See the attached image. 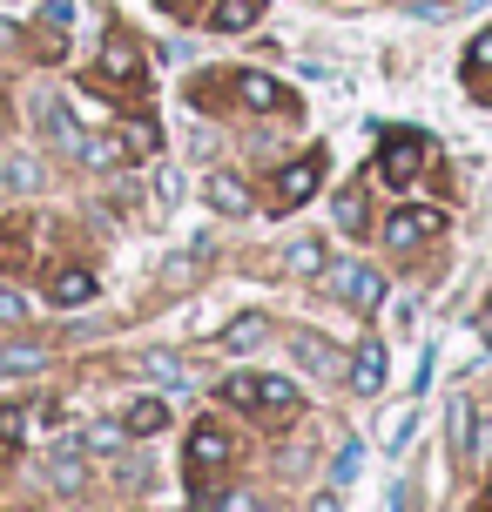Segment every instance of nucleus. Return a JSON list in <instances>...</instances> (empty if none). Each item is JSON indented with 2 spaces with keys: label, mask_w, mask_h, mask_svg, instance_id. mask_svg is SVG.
<instances>
[{
  "label": "nucleus",
  "mask_w": 492,
  "mask_h": 512,
  "mask_svg": "<svg viewBox=\"0 0 492 512\" xmlns=\"http://www.w3.org/2000/svg\"><path fill=\"white\" fill-rule=\"evenodd\" d=\"M418 169H425V135L418 128H378V169L371 176L385 189H412Z\"/></svg>",
  "instance_id": "nucleus-1"
},
{
  "label": "nucleus",
  "mask_w": 492,
  "mask_h": 512,
  "mask_svg": "<svg viewBox=\"0 0 492 512\" xmlns=\"http://www.w3.org/2000/svg\"><path fill=\"white\" fill-rule=\"evenodd\" d=\"M317 277H324V290H331L337 304H351V310H378L385 304V277L364 270V263H324Z\"/></svg>",
  "instance_id": "nucleus-2"
},
{
  "label": "nucleus",
  "mask_w": 492,
  "mask_h": 512,
  "mask_svg": "<svg viewBox=\"0 0 492 512\" xmlns=\"http://www.w3.org/2000/svg\"><path fill=\"white\" fill-rule=\"evenodd\" d=\"M102 75L115 81V88H142V81H149L135 34H122V27H108V34H102Z\"/></svg>",
  "instance_id": "nucleus-3"
},
{
  "label": "nucleus",
  "mask_w": 492,
  "mask_h": 512,
  "mask_svg": "<svg viewBox=\"0 0 492 512\" xmlns=\"http://www.w3.org/2000/svg\"><path fill=\"white\" fill-rule=\"evenodd\" d=\"M317 182H324V155H304V162H290L284 176H277V196H270V209L284 216V209H304L317 196Z\"/></svg>",
  "instance_id": "nucleus-4"
},
{
  "label": "nucleus",
  "mask_w": 492,
  "mask_h": 512,
  "mask_svg": "<svg viewBox=\"0 0 492 512\" xmlns=\"http://www.w3.org/2000/svg\"><path fill=\"white\" fill-rule=\"evenodd\" d=\"M439 230H445V216L432 203H405L385 216V243H398V250H412V243H425V236H439Z\"/></svg>",
  "instance_id": "nucleus-5"
},
{
  "label": "nucleus",
  "mask_w": 492,
  "mask_h": 512,
  "mask_svg": "<svg viewBox=\"0 0 492 512\" xmlns=\"http://www.w3.org/2000/svg\"><path fill=\"white\" fill-rule=\"evenodd\" d=\"M223 465H230V438L216 432V425H196L189 432V479L209 486V472H223Z\"/></svg>",
  "instance_id": "nucleus-6"
},
{
  "label": "nucleus",
  "mask_w": 492,
  "mask_h": 512,
  "mask_svg": "<svg viewBox=\"0 0 492 512\" xmlns=\"http://www.w3.org/2000/svg\"><path fill=\"white\" fill-rule=\"evenodd\" d=\"M203 203L216 209V216H250V209H257V196L243 189V176H230V169H216V176L203 182Z\"/></svg>",
  "instance_id": "nucleus-7"
},
{
  "label": "nucleus",
  "mask_w": 492,
  "mask_h": 512,
  "mask_svg": "<svg viewBox=\"0 0 492 512\" xmlns=\"http://www.w3.org/2000/svg\"><path fill=\"white\" fill-rule=\"evenodd\" d=\"M385 378H391V351L385 344H358V358H351V391H358V398H378Z\"/></svg>",
  "instance_id": "nucleus-8"
},
{
  "label": "nucleus",
  "mask_w": 492,
  "mask_h": 512,
  "mask_svg": "<svg viewBox=\"0 0 492 512\" xmlns=\"http://www.w3.org/2000/svg\"><path fill=\"white\" fill-rule=\"evenodd\" d=\"M34 122H41V135H48V142H61V149H75V142H81L75 115H68V108L54 102L48 88H41V95H34Z\"/></svg>",
  "instance_id": "nucleus-9"
},
{
  "label": "nucleus",
  "mask_w": 492,
  "mask_h": 512,
  "mask_svg": "<svg viewBox=\"0 0 492 512\" xmlns=\"http://www.w3.org/2000/svg\"><path fill=\"white\" fill-rule=\"evenodd\" d=\"M209 256H216V236H196L189 250L162 256V283H189V277H203V270H209Z\"/></svg>",
  "instance_id": "nucleus-10"
},
{
  "label": "nucleus",
  "mask_w": 492,
  "mask_h": 512,
  "mask_svg": "<svg viewBox=\"0 0 492 512\" xmlns=\"http://www.w3.org/2000/svg\"><path fill=\"white\" fill-rule=\"evenodd\" d=\"M54 364L48 344H0V378H41Z\"/></svg>",
  "instance_id": "nucleus-11"
},
{
  "label": "nucleus",
  "mask_w": 492,
  "mask_h": 512,
  "mask_svg": "<svg viewBox=\"0 0 492 512\" xmlns=\"http://www.w3.org/2000/svg\"><path fill=\"white\" fill-rule=\"evenodd\" d=\"M445 432H452V452H459V459H479V411H472V398H452Z\"/></svg>",
  "instance_id": "nucleus-12"
},
{
  "label": "nucleus",
  "mask_w": 492,
  "mask_h": 512,
  "mask_svg": "<svg viewBox=\"0 0 492 512\" xmlns=\"http://www.w3.org/2000/svg\"><path fill=\"white\" fill-rule=\"evenodd\" d=\"M257 21H263V0H216L209 7V27L216 34H250Z\"/></svg>",
  "instance_id": "nucleus-13"
},
{
  "label": "nucleus",
  "mask_w": 492,
  "mask_h": 512,
  "mask_svg": "<svg viewBox=\"0 0 492 512\" xmlns=\"http://www.w3.org/2000/svg\"><path fill=\"white\" fill-rule=\"evenodd\" d=\"M236 102L243 108H284V81L257 75V68H236Z\"/></svg>",
  "instance_id": "nucleus-14"
},
{
  "label": "nucleus",
  "mask_w": 492,
  "mask_h": 512,
  "mask_svg": "<svg viewBox=\"0 0 492 512\" xmlns=\"http://www.w3.org/2000/svg\"><path fill=\"white\" fill-rule=\"evenodd\" d=\"M263 337H270V317H257V310H250V317H236L230 331L216 337V351H230V358H250Z\"/></svg>",
  "instance_id": "nucleus-15"
},
{
  "label": "nucleus",
  "mask_w": 492,
  "mask_h": 512,
  "mask_svg": "<svg viewBox=\"0 0 492 512\" xmlns=\"http://www.w3.org/2000/svg\"><path fill=\"white\" fill-rule=\"evenodd\" d=\"M115 142H122V155H129V162H149V155L162 149V135H156V122H149V115H129V122L115 128Z\"/></svg>",
  "instance_id": "nucleus-16"
},
{
  "label": "nucleus",
  "mask_w": 492,
  "mask_h": 512,
  "mask_svg": "<svg viewBox=\"0 0 492 512\" xmlns=\"http://www.w3.org/2000/svg\"><path fill=\"white\" fill-rule=\"evenodd\" d=\"M162 425H169V398H135V405L122 411V432L129 438H156Z\"/></svg>",
  "instance_id": "nucleus-17"
},
{
  "label": "nucleus",
  "mask_w": 492,
  "mask_h": 512,
  "mask_svg": "<svg viewBox=\"0 0 492 512\" xmlns=\"http://www.w3.org/2000/svg\"><path fill=\"white\" fill-rule=\"evenodd\" d=\"M48 297H54V310H81V304H95V277L88 270H61L48 283Z\"/></svg>",
  "instance_id": "nucleus-18"
},
{
  "label": "nucleus",
  "mask_w": 492,
  "mask_h": 512,
  "mask_svg": "<svg viewBox=\"0 0 492 512\" xmlns=\"http://www.w3.org/2000/svg\"><path fill=\"white\" fill-rule=\"evenodd\" d=\"M81 452H88L81 438H68V445H54V459H48V479H54L61 492H81V479H88V472H81Z\"/></svg>",
  "instance_id": "nucleus-19"
},
{
  "label": "nucleus",
  "mask_w": 492,
  "mask_h": 512,
  "mask_svg": "<svg viewBox=\"0 0 492 512\" xmlns=\"http://www.w3.org/2000/svg\"><path fill=\"white\" fill-rule=\"evenodd\" d=\"M337 223H344V236H364V223H371V196H364V182L337 189Z\"/></svg>",
  "instance_id": "nucleus-20"
},
{
  "label": "nucleus",
  "mask_w": 492,
  "mask_h": 512,
  "mask_svg": "<svg viewBox=\"0 0 492 512\" xmlns=\"http://www.w3.org/2000/svg\"><path fill=\"white\" fill-rule=\"evenodd\" d=\"M75 155L88 162V169H122V162H129L115 135H81V142H75Z\"/></svg>",
  "instance_id": "nucleus-21"
},
{
  "label": "nucleus",
  "mask_w": 492,
  "mask_h": 512,
  "mask_svg": "<svg viewBox=\"0 0 492 512\" xmlns=\"http://www.w3.org/2000/svg\"><path fill=\"white\" fill-rule=\"evenodd\" d=\"M34 21H41V41L61 54V41H68V21H75V0H48V7H41Z\"/></svg>",
  "instance_id": "nucleus-22"
},
{
  "label": "nucleus",
  "mask_w": 492,
  "mask_h": 512,
  "mask_svg": "<svg viewBox=\"0 0 492 512\" xmlns=\"http://www.w3.org/2000/svg\"><path fill=\"white\" fill-rule=\"evenodd\" d=\"M223 398H230L236 411H263V378L257 371H230V378H223Z\"/></svg>",
  "instance_id": "nucleus-23"
},
{
  "label": "nucleus",
  "mask_w": 492,
  "mask_h": 512,
  "mask_svg": "<svg viewBox=\"0 0 492 512\" xmlns=\"http://www.w3.org/2000/svg\"><path fill=\"white\" fill-rule=\"evenodd\" d=\"M284 270H297V277H317V270H324V243H317V236L290 243V250H284Z\"/></svg>",
  "instance_id": "nucleus-24"
},
{
  "label": "nucleus",
  "mask_w": 492,
  "mask_h": 512,
  "mask_svg": "<svg viewBox=\"0 0 492 512\" xmlns=\"http://www.w3.org/2000/svg\"><path fill=\"white\" fill-rule=\"evenodd\" d=\"M7 182H14V189H41V182H48V169H41L34 155H7Z\"/></svg>",
  "instance_id": "nucleus-25"
},
{
  "label": "nucleus",
  "mask_w": 492,
  "mask_h": 512,
  "mask_svg": "<svg viewBox=\"0 0 492 512\" xmlns=\"http://www.w3.org/2000/svg\"><path fill=\"white\" fill-rule=\"evenodd\" d=\"M142 371H149V378H162V384H182V378H189V364L169 358V351H149V358H142Z\"/></svg>",
  "instance_id": "nucleus-26"
},
{
  "label": "nucleus",
  "mask_w": 492,
  "mask_h": 512,
  "mask_svg": "<svg viewBox=\"0 0 492 512\" xmlns=\"http://www.w3.org/2000/svg\"><path fill=\"white\" fill-rule=\"evenodd\" d=\"M297 358L311 364V371H337V351L324 344V337H297Z\"/></svg>",
  "instance_id": "nucleus-27"
},
{
  "label": "nucleus",
  "mask_w": 492,
  "mask_h": 512,
  "mask_svg": "<svg viewBox=\"0 0 492 512\" xmlns=\"http://www.w3.org/2000/svg\"><path fill=\"white\" fill-rule=\"evenodd\" d=\"M297 405V384L290 378H263V411H290Z\"/></svg>",
  "instance_id": "nucleus-28"
},
{
  "label": "nucleus",
  "mask_w": 492,
  "mask_h": 512,
  "mask_svg": "<svg viewBox=\"0 0 492 512\" xmlns=\"http://www.w3.org/2000/svg\"><path fill=\"white\" fill-rule=\"evenodd\" d=\"M27 317H34V304H27L21 290H0V324L14 331V324H27Z\"/></svg>",
  "instance_id": "nucleus-29"
},
{
  "label": "nucleus",
  "mask_w": 492,
  "mask_h": 512,
  "mask_svg": "<svg viewBox=\"0 0 492 512\" xmlns=\"http://www.w3.org/2000/svg\"><path fill=\"white\" fill-rule=\"evenodd\" d=\"M122 425H88V438H81V445H88V452H122Z\"/></svg>",
  "instance_id": "nucleus-30"
},
{
  "label": "nucleus",
  "mask_w": 492,
  "mask_h": 512,
  "mask_svg": "<svg viewBox=\"0 0 492 512\" xmlns=\"http://www.w3.org/2000/svg\"><path fill=\"white\" fill-rule=\"evenodd\" d=\"M466 68H472V75H486V68H492V27H486V34H472V48H466Z\"/></svg>",
  "instance_id": "nucleus-31"
},
{
  "label": "nucleus",
  "mask_w": 492,
  "mask_h": 512,
  "mask_svg": "<svg viewBox=\"0 0 492 512\" xmlns=\"http://www.w3.org/2000/svg\"><path fill=\"white\" fill-rule=\"evenodd\" d=\"M27 432V418H21V405H0V445H14V438Z\"/></svg>",
  "instance_id": "nucleus-32"
},
{
  "label": "nucleus",
  "mask_w": 492,
  "mask_h": 512,
  "mask_svg": "<svg viewBox=\"0 0 492 512\" xmlns=\"http://www.w3.org/2000/svg\"><path fill=\"white\" fill-rule=\"evenodd\" d=\"M358 465H364V445H358V438H351V445H344V452H337V479H351V472H358Z\"/></svg>",
  "instance_id": "nucleus-33"
},
{
  "label": "nucleus",
  "mask_w": 492,
  "mask_h": 512,
  "mask_svg": "<svg viewBox=\"0 0 492 512\" xmlns=\"http://www.w3.org/2000/svg\"><path fill=\"white\" fill-rule=\"evenodd\" d=\"M176 196H182V189H176V176L162 169V176H156V209H176Z\"/></svg>",
  "instance_id": "nucleus-34"
},
{
  "label": "nucleus",
  "mask_w": 492,
  "mask_h": 512,
  "mask_svg": "<svg viewBox=\"0 0 492 512\" xmlns=\"http://www.w3.org/2000/svg\"><path fill=\"white\" fill-rule=\"evenodd\" d=\"M162 14H182V21H189V14H196V0H156Z\"/></svg>",
  "instance_id": "nucleus-35"
},
{
  "label": "nucleus",
  "mask_w": 492,
  "mask_h": 512,
  "mask_svg": "<svg viewBox=\"0 0 492 512\" xmlns=\"http://www.w3.org/2000/svg\"><path fill=\"white\" fill-rule=\"evenodd\" d=\"M250 506H257L250 492H230V499H223V512H250Z\"/></svg>",
  "instance_id": "nucleus-36"
},
{
  "label": "nucleus",
  "mask_w": 492,
  "mask_h": 512,
  "mask_svg": "<svg viewBox=\"0 0 492 512\" xmlns=\"http://www.w3.org/2000/svg\"><path fill=\"white\" fill-rule=\"evenodd\" d=\"M311 512H344V506H337V492H317V499H311Z\"/></svg>",
  "instance_id": "nucleus-37"
},
{
  "label": "nucleus",
  "mask_w": 492,
  "mask_h": 512,
  "mask_svg": "<svg viewBox=\"0 0 492 512\" xmlns=\"http://www.w3.org/2000/svg\"><path fill=\"white\" fill-rule=\"evenodd\" d=\"M479 331H486V337H492V304H486V317H479Z\"/></svg>",
  "instance_id": "nucleus-38"
},
{
  "label": "nucleus",
  "mask_w": 492,
  "mask_h": 512,
  "mask_svg": "<svg viewBox=\"0 0 492 512\" xmlns=\"http://www.w3.org/2000/svg\"><path fill=\"white\" fill-rule=\"evenodd\" d=\"M250 512H277V506H263V499H257V506H250Z\"/></svg>",
  "instance_id": "nucleus-39"
},
{
  "label": "nucleus",
  "mask_w": 492,
  "mask_h": 512,
  "mask_svg": "<svg viewBox=\"0 0 492 512\" xmlns=\"http://www.w3.org/2000/svg\"><path fill=\"white\" fill-rule=\"evenodd\" d=\"M0 182H7V155H0Z\"/></svg>",
  "instance_id": "nucleus-40"
}]
</instances>
